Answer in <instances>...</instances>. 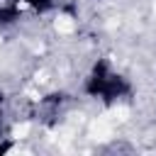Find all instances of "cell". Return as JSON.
I'll return each instance as SVG.
<instances>
[{
	"label": "cell",
	"instance_id": "cell-1",
	"mask_svg": "<svg viewBox=\"0 0 156 156\" xmlns=\"http://www.w3.org/2000/svg\"><path fill=\"white\" fill-rule=\"evenodd\" d=\"M80 93L90 100H98L105 107H117L119 102H124L134 95V85L110 58L100 56L85 71Z\"/></svg>",
	"mask_w": 156,
	"mask_h": 156
},
{
	"label": "cell",
	"instance_id": "cell-2",
	"mask_svg": "<svg viewBox=\"0 0 156 156\" xmlns=\"http://www.w3.org/2000/svg\"><path fill=\"white\" fill-rule=\"evenodd\" d=\"M68 102H71V98H68V93H63V90H56V93H49V95L39 98L37 112H34L37 122L44 124V127H56V124L61 122V117L66 115Z\"/></svg>",
	"mask_w": 156,
	"mask_h": 156
},
{
	"label": "cell",
	"instance_id": "cell-3",
	"mask_svg": "<svg viewBox=\"0 0 156 156\" xmlns=\"http://www.w3.org/2000/svg\"><path fill=\"white\" fill-rule=\"evenodd\" d=\"M24 17V7L20 0H0V29L15 27Z\"/></svg>",
	"mask_w": 156,
	"mask_h": 156
},
{
	"label": "cell",
	"instance_id": "cell-4",
	"mask_svg": "<svg viewBox=\"0 0 156 156\" xmlns=\"http://www.w3.org/2000/svg\"><path fill=\"white\" fill-rule=\"evenodd\" d=\"M20 2L27 12H34V15H46L58 5V0H20Z\"/></svg>",
	"mask_w": 156,
	"mask_h": 156
},
{
	"label": "cell",
	"instance_id": "cell-5",
	"mask_svg": "<svg viewBox=\"0 0 156 156\" xmlns=\"http://www.w3.org/2000/svg\"><path fill=\"white\" fill-rule=\"evenodd\" d=\"M5 105H7V98H5V90L0 88V139H5Z\"/></svg>",
	"mask_w": 156,
	"mask_h": 156
}]
</instances>
